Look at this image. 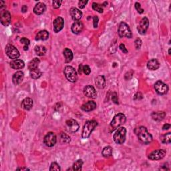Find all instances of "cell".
<instances>
[{"mask_svg": "<svg viewBox=\"0 0 171 171\" xmlns=\"http://www.w3.org/2000/svg\"><path fill=\"white\" fill-rule=\"evenodd\" d=\"M134 133L138 140L144 144H149L152 141V136L145 126H139L134 129Z\"/></svg>", "mask_w": 171, "mask_h": 171, "instance_id": "obj_1", "label": "cell"}, {"mask_svg": "<svg viewBox=\"0 0 171 171\" xmlns=\"http://www.w3.org/2000/svg\"><path fill=\"white\" fill-rule=\"evenodd\" d=\"M126 118L124 114H123L122 113H119L118 114H116L113 120H112L110 126H109V130H110V132H112L114 131L116 129L118 128L121 125L124 124L126 122Z\"/></svg>", "mask_w": 171, "mask_h": 171, "instance_id": "obj_2", "label": "cell"}, {"mask_svg": "<svg viewBox=\"0 0 171 171\" xmlns=\"http://www.w3.org/2000/svg\"><path fill=\"white\" fill-rule=\"evenodd\" d=\"M97 125L98 122L95 120L87 121L86 122L83 127L82 132V138H88L90 137L92 132H93Z\"/></svg>", "mask_w": 171, "mask_h": 171, "instance_id": "obj_3", "label": "cell"}, {"mask_svg": "<svg viewBox=\"0 0 171 171\" xmlns=\"http://www.w3.org/2000/svg\"><path fill=\"white\" fill-rule=\"evenodd\" d=\"M64 74L66 79L70 82H76L77 80V72L72 66H66L64 70Z\"/></svg>", "mask_w": 171, "mask_h": 171, "instance_id": "obj_4", "label": "cell"}, {"mask_svg": "<svg viewBox=\"0 0 171 171\" xmlns=\"http://www.w3.org/2000/svg\"><path fill=\"white\" fill-rule=\"evenodd\" d=\"M126 130L124 127H120L114 134V141L118 145H122L126 141Z\"/></svg>", "mask_w": 171, "mask_h": 171, "instance_id": "obj_5", "label": "cell"}, {"mask_svg": "<svg viewBox=\"0 0 171 171\" xmlns=\"http://www.w3.org/2000/svg\"><path fill=\"white\" fill-rule=\"evenodd\" d=\"M118 35L120 37H128V38H131L132 37V34L131 30L130 29L128 25L124 22H122L120 23L118 28Z\"/></svg>", "mask_w": 171, "mask_h": 171, "instance_id": "obj_6", "label": "cell"}, {"mask_svg": "<svg viewBox=\"0 0 171 171\" xmlns=\"http://www.w3.org/2000/svg\"><path fill=\"white\" fill-rule=\"evenodd\" d=\"M5 53L9 58L12 60H16L19 57L20 54L18 50L12 44H8L5 47Z\"/></svg>", "mask_w": 171, "mask_h": 171, "instance_id": "obj_7", "label": "cell"}, {"mask_svg": "<svg viewBox=\"0 0 171 171\" xmlns=\"http://www.w3.org/2000/svg\"><path fill=\"white\" fill-rule=\"evenodd\" d=\"M57 138L54 132H48L44 138V143L47 147H52L56 145Z\"/></svg>", "mask_w": 171, "mask_h": 171, "instance_id": "obj_8", "label": "cell"}, {"mask_svg": "<svg viewBox=\"0 0 171 171\" xmlns=\"http://www.w3.org/2000/svg\"><path fill=\"white\" fill-rule=\"evenodd\" d=\"M0 20L2 24L4 26H8L12 21V17L10 13L5 9H2L0 12Z\"/></svg>", "mask_w": 171, "mask_h": 171, "instance_id": "obj_9", "label": "cell"}, {"mask_svg": "<svg viewBox=\"0 0 171 171\" xmlns=\"http://www.w3.org/2000/svg\"><path fill=\"white\" fill-rule=\"evenodd\" d=\"M166 151L165 149H159L152 151L148 155V159L151 160H159L166 156Z\"/></svg>", "mask_w": 171, "mask_h": 171, "instance_id": "obj_10", "label": "cell"}, {"mask_svg": "<svg viewBox=\"0 0 171 171\" xmlns=\"http://www.w3.org/2000/svg\"><path fill=\"white\" fill-rule=\"evenodd\" d=\"M66 129L68 132L75 133L79 129V124L77 121L74 119L68 120L66 122Z\"/></svg>", "mask_w": 171, "mask_h": 171, "instance_id": "obj_11", "label": "cell"}, {"mask_svg": "<svg viewBox=\"0 0 171 171\" xmlns=\"http://www.w3.org/2000/svg\"><path fill=\"white\" fill-rule=\"evenodd\" d=\"M155 89L156 93L159 95L166 94L169 91L168 86L160 80L157 81L155 83Z\"/></svg>", "mask_w": 171, "mask_h": 171, "instance_id": "obj_12", "label": "cell"}, {"mask_svg": "<svg viewBox=\"0 0 171 171\" xmlns=\"http://www.w3.org/2000/svg\"><path fill=\"white\" fill-rule=\"evenodd\" d=\"M148 26H149L148 19L145 17V18H143L141 19V21L140 22L139 25L138 26L137 30L138 31V33L140 34H141V35H145L147 30L148 28Z\"/></svg>", "mask_w": 171, "mask_h": 171, "instance_id": "obj_13", "label": "cell"}, {"mask_svg": "<svg viewBox=\"0 0 171 171\" xmlns=\"http://www.w3.org/2000/svg\"><path fill=\"white\" fill-rule=\"evenodd\" d=\"M84 94L88 98H96L97 96V92L94 86L91 85H88L84 88Z\"/></svg>", "mask_w": 171, "mask_h": 171, "instance_id": "obj_14", "label": "cell"}, {"mask_svg": "<svg viewBox=\"0 0 171 171\" xmlns=\"http://www.w3.org/2000/svg\"><path fill=\"white\" fill-rule=\"evenodd\" d=\"M64 25V19L61 17H58L53 22V26H54V31L56 33H58L59 32L63 29Z\"/></svg>", "mask_w": 171, "mask_h": 171, "instance_id": "obj_15", "label": "cell"}, {"mask_svg": "<svg viewBox=\"0 0 171 171\" xmlns=\"http://www.w3.org/2000/svg\"><path fill=\"white\" fill-rule=\"evenodd\" d=\"M70 13L72 18L76 22L79 21L82 17V12L76 8H72L70 10Z\"/></svg>", "mask_w": 171, "mask_h": 171, "instance_id": "obj_16", "label": "cell"}, {"mask_svg": "<svg viewBox=\"0 0 171 171\" xmlns=\"http://www.w3.org/2000/svg\"><path fill=\"white\" fill-rule=\"evenodd\" d=\"M24 78V74L23 73L22 71H18L13 74V78H12V81L14 85L17 86L19 85V84L22 83V82Z\"/></svg>", "mask_w": 171, "mask_h": 171, "instance_id": "obj_17", "label": "cell"}, {"mask_svg": "<svg viewBox=\"0 0 171 171\" xmlns=\"http://www.w3.org/2000/svg\"><path fill=\"white\" fill-rule=\"evenodd\" d=\"M25 63L24 61L22 60H13L11 62H10V67L12 69L14 70H20L24 68Z\"/></svg>", "mask_w": 171, "mask_h": 171, "instance_id": "obj_18", "label": "cell"}, {"mask_svg": "<svg viewBox=\"0 0 171 171\" xmlns=\"http://www.w3.org/2000/svg\"><path fill=\"white\" fill-rule=\"evenodd\" d=\"M97 105L94 101H88L81 106V109L85 112H90L96 108Z\"/></svg>", "mask_w": 171, "mask_h": 171, "instance_id": "obj_19", "label": "cell"}, {"mask_svg": "<svg viewBox=\"0 0 171 171\" xmlns=\"http://www.w3.org/2000/svg\"><path fill=\"white\" fill-rule=\"evenodd\" d=\"M84 28V24L81 22H75L71 27L72 32L75 34H78L82 32Z\"/></svg>", "mask_w": 171, "mask_h": 171, "instance_id": "obj_20", "label": "cell"}, {"mask_svg": "<svg viewBox=\"0 0 171 171\" xmlns=\"http://www.w3.org/2000/svg\"><path fill=\"white\" fill-rule=\"evenodd\" d=\"M46 9V6L45 3L42 2H39L35 5L33 8V12L36 15H41L45 12Z\"/></svg>", "mask_w": 171, "mask_h": 171, "instance_id": "obj_21", "label": "cell"}, {"mask_svg": "<svg viewBox=\"0 0 171 171\" xmlns=\"http://www.w3.org/2000/svg\"><path fill=\"white\" fill-rule=\"evenodd\" d=\"M33 100L30 98H26L22 102V107L26 110H30L33 107Z\"/></svg>", "mask_w": 171, "mask_h": 171, "instance_id": "obj_22", "label": "cell"}, {"mask_svg": "<svg viewBox=\"0 0 171 171\" xmlns=\"http://www.w3.org/2000/svg\"><path fill=\"white\" fill-rule=\"evenodd\" d=\"M49 32L46 30H42L37 33L36 36V41H45L49 38Z\"/></svg>", "mask_w": 171, "mask_h": 171, "instance_id": "obj_23", "label": "cell"}, {"mask_svg": "<svg viewBox=\"0 0 171 171\" xmlns=\"http://www.w3.org/2000/svg\"><path fill=\"white\" fill-rule=\"evenodd\" d=\"M166 116V113L163 111H159V112H153L151 114L152 118L155 121H161L165 118Z\"/></svg>", "mask_w": 171, "mask_h": 171, "instance_id": "obj_24", "label": "cell"}, {"mask_svg": "<svg viewBox=\"0 0 171 171\" xmlns=\"http://www.w3.org/2000/svg\"><path fill=\"white\" fill-rule=\"evenodd\" d=\"M160 67L159 61L156 59H152L147 63V68L150 70H156Z\"/></svg>", "mask_w": 171, "mask_h": 171, "instance_id": "obj_25", "label": "cell"}, {"mask_svg": "<svg viewBox=\"0 0 171 171\" xmlns=\"http://www.w3.org/2000/svg\"><path fill=\"white\" fill-rule=\"evenodd\" d=\"M95 84L99 89H103L106 86V80L103 76H98L95 79Z\"/></svg>", "mask_w": 171, "mask_h": 171, "instance_id": "obj_26", "label": "cell"}, {"mask_svg": "<svg viewBox=\"0 0 171 171\" xmlns=\"http://www.w3.org/2000/svg\"><path fill=\"white\" fill-rule=\"evenodd\" d=\"M63 54H64V56L65 58V62L66 63H69L72 60L74 55H73L72 52L70 49L65 48L64 50Z\"/></svg>", "mask_w": 171, "mask_h": 171, "instance_id": "obj_27", "label": "cell"}, {"mask_svg": "<svg viewBox=\"0 0 171 171\" xmlns=\"http://www.w3.org/2000/svg\"><path fill=\"white\" fill-rule=\"evenodd\" d=\"M40 63V60L38 58H33L32 60H31L30 61V63L28 64V69L30 70L36 69V68H38L39 64Z\"/></svg>", "mask_w": 171, "mask_h": 171, "instance_id": "obj_28", "label": "cell"}, {"mask_svg": "<svg viewBox=\"0 0 171 171\" xmlns=\"http://www.w3.org/2000/svg\"><path fill=\"white\" fill-rule=\"evenodd\" d=\"M30 75L31 78L36 80V79H38L39 78L42 76V71L39 69V68H36V69L30 70Z\"/></svg>", "mask_w": 171, "mask_h": 171, "instance_id": "obj_29", "label": "cell"}, {"mask_svg": "<svg viewBox=\"0 0 171 171\" xmlns=\"http://www.w3.org/2000/svg\"><path fill=\"white\" fill-rule=\"evenodd\" d=\"M35 52L37 56H43L46 53V48L43 46H36L35 47Z\"/></svg>", "mask_w": 171, "mask_h": 171, "instance_id": "obj_30", "label": "cell"}, {"mask_svg": "<svg viewBox=\"0 0 171 171\" xmlns=\"http://www.w3.org/2000/svg\"><path fill=\"white\" fill-rule=\"evenodd\" d=\"M112 148L111 146H106L104 148L103 150H102V155L104 157H106V158H108V157H110L112 156Z\"/></svg>", "mask_w": 171, "mask_h": 171, "instance_id": "obj_31", "label": "cell"}, {"mask_svg": "<svg viewBox=\"0 0 171 171\" xmlns=\"http://www.w3.org/2000/svg\"><path fill=\"white\" fill-rule=\"evenodd\" d=\"M160 140L161 142L165 144H170L171 141V134L170 132H168L160 136Z\"/></svg>", "mask_w": 171, "mask_h": 171, "instance_id": "obj_32", "label": "cell"}, {"mask_svg": "<svg viewBox=\"0 0 171 171\" xmlns=\"http://www.w3.org/2000/svg\"><path fill=\"white\" fill-rule=\"evenodd\" d=\"M83 165V161L82 160H78L77 161L75 162L73 165L72 169L74 170L75 171H79L82 170V167Z\"/></svg>", "mask_w": 171, "mask_h": 171, "instance_id": "obj_33", "label": "cell"}, {"mask_svg": "<svg viewBox=\"0 0 171 171\" xmlns=\"http://www.w3.org/2000/svg\"><path fill=\"white\" fill-rule=\"evenodd\" d=\"M60 140L61 141L62 143L64 144H68L71 141V138L69 136H68L67 134H65V133L61 132L60 134Z\"/></svg>", "mask_w": 171, "mask_h": 171, "instance_id": "obj_34", "label": "cell"}, {"mask_svg": "<svg viewBox=\"0 0 171 171\" xmlns=\"http://www.w3.org/2000/svg\"><path fill=\"white\" fill-rule=\"evenodd\" d=\"M92 9L99 13H103L104 12L103 8H102V6L100 4H99V3L94 2L92 3Z\"/></svg>", "mask_w": 171, "mask_h": 171, "instance_id": "obj_35", "label": "cell"}, {"mask_svg": "<svg viewBox=\"0 0 171 171\" xmlns=\"http://www.w3.org/2000/svg\"><path fill=\"white\" fill-rule=\"evenodd\" d=\"M20 42H21L22 44H23L24 45V47H23V50H28V46L30 44V40L28 39H27L26 37H22V38L20 40Z\"/></svg>", "mask_w": 171, "mask_h": 171, "instance_id": "obj_36", "label": "cell"}, {"mask_svg": "<svg viewBox=\"0 0 171 171\" xmlns=\"http://www.w3.org/2000/svg\"><path fill=\"white\" fill-rule=\"evenodd\" d=\"M60 167L58 165V163L56 162H52L51 164L50 168V170L52 171V170H60Z\"/></svg>", "mask_w": 171, "mask_h": 171, "instance_id": "obj_37", "label": "cell"}, {"mask_svg": "<svg viewBox=\"0 0 171 171\" xmlns=\"http://www.w3.org/2000/svg\"><path fill=\"white\" fill-rule=\"evenodd\" d=\"M133 75H134V71L131 70H130L126 73L125 76H124V78L126 80H129L132 78Z\"/></svg>", "mask_w": 171, "mask_h": 171, "instance_id": "obj_38", "label": "cell"}, {"mask_svg": "<svg viewBox=\"0 0 171 171\" xmlns=\"http://www.w3.org/2000/svg\"><path fill=\"white\" fill-rule=\"evenodd\" d=\"M61 3H62V1H61V0H55V1H54L52 2V6L54 9H58L59 8Z\"/></svg>", "mask_w": 171, "mask_h": 171, "instance_id": "obj_39", "label": "cell"}, {"mask_svg": "<svg viewBox=\"0 0 171 171\" xmlns=\"http://www.w3.org/2000/svg\"><path fill=\"white\" fill-rule=\"evenodd\" d=\"M142 40L140 39V38H138L136 39L135 40V42H134V45H135V47H136V48L138 50V49H141V46H142Z\"/></svg>", "mask_w": 171, "mask_h": 171, "instance_id": "obj_40", "label": "cell"}, {"mask_svg": "<svg viewBox=\"0 0 171 171\" xmlns=\"http://www.w3.org/2000/svg\"><path fill=\"white\" fill-rule=\"evenodd\" d=\"M135 8L136 9V11H137L138 13H140V14H141V13H142L144 12V9L141 8V4H140L138 2H136V3H135Z\"/></svg>", "mask_w": 171, "mask_h": 171, "instance_id": "obj_41", "label": "cell"}, {"mask_svg": "<svg viewBox=\"0 0 171 171\" xmlns=\"http://www.w3.org/2000/svg\"><path fill=\"white\" fill-rule=\"evenodd\" d=\"M83 72L86 75H89L90 74L91 69H90V68L88 66V65H86V66H83Z\"/></svg>", "mask_w": 171, "mask_h": 171, "instance_id": "obj_42", "label": "cell"}, {"mask_svg": "<svg viewBox=\"0 0 171 171\" xmlns=\"http://www.w3.org/2000/svg\"><path fill=\"white\" fill-rule=\"evenodd\" d=\"M112 100L115 104H118V95L116 92H113L112 95Z\"/></svg>", "mask_w": 171, "mask_h": 171, "instance_id": "obj_43", "label": "cell"}, {"mask_svg": "<svg viewBox=\"0 0 171 171\" xmlns=\"http://www.w3.org/2000/svg\"><path fill=\"white\" fill-rule=\"evenodd\" d=\"M143 98V95L141 92H137L134 96V100H141Z\"/></svg>", "mask_w": 171, "mask_h": 171, "instance_id": "obj_44", "label": "cell"}, {"mask_svg": "<svg viewBox=\"0 0 171 171\" xmlns=\"http://www.w3.org/2000/svg\"><path fill=\"white\" fill-rule=\"evenodd\" d=\"M88 3V1H80L78 2V6L80 9H83L85 8L86 5Z\"/></svg>", "mask_w": 171, "mask_h": 171, "instance_id": "obj_45", "label": "cell"}, {"mask_svg": "<svg viewBox=\"0 0 171 171\" xmlns=\"http://www.w3.org/2000/svg\"><path fill=\"white\" fill-rule=\"evenodd\" d=\"M119 47H120V50L122 51V52L123 53H124V54H127V53H128V51L127 49L126 48V47H125L124 44H121L120 45Z\"/></svg>", "mask_w": 171, "mask_h": 171, "instance_id": "obj_46", "label": "cell"}, {"mask_svg": "<svg viewBox=\"0 0 171 171\" xmlns=\"http://www.w3.org/2000/svg\"><path fill=\"white\" fill-rule=\"evenodd\" d=\"M98 18L97 16H94L93 18V21H94V27L95 28H98Z\"/></svg>", "mask_w": 171, "mask_h": 171, "instance_id": "obj_47", "label": "cell"}, {"mask_svg": "<svg viewBox=\"0 0 171 171\" xmlns=\"http://www.w3.org/2000/svg\"><path fill=\"white\" fill-rule=\"evenodd\" d=\"M170 128V124H164L162 129L164 130V131H165V130H168Z\"/></svg>", "mask_w": 171, "mask_h": 171, "instance_id": "obj_48", "label": "cell"}, {"mask_svg": "<svg viewBox=\"0 0 171 171\" xmlns=\"http://www.w3.org/2000/svg\"><path fill=\"white\" fill-rule=\"evenodd\" d=\"M27 11H28V7L26 5H23L22 8V12L23 13H26Z\"/></svg>", "mask_w": 171, "mask_h": 171, "instance_id": "obj_49", "label": "cell"}, {"mask_svg": "<svg viewBox=\"0 0 171 171\" xmlns=\"http://www.w3.org/2000/svg\"><path fill=\"white\" fill-rule=\"evenodd\" d=\"M83 66H82V64H80L79 66V69H78V72H79V74H80L82 73V72H83Z\"/></svg>", "mask_w": 171, "mask_h": 171, "instance_id": "obj_50", "label": "cell"}, {"mask_svg": "<svg viewBox=\"0 0 171 171\" xmlns=\"http://www.w3.org/2000/svg\"><path fill=\"white\" fill-rule=\"evenodd\" d=\"M17 170H30V169H28V168H26V167H22V168H19Z\"/></svg>", "mask_w": 171, "mask_h": 171, "instance_id": "obj_51", "label": "cell"}, {"mask_svg": "<svg viewBox=\"0 0 171 171\" xmlns=\"http://www.w3.org/2000/svg\"><path fill=\"white\" fill-rule=\"evenodd\" d=\"M169 55L170 54V48L169 50Z\"/></svg>", "mask_w": 171, "mask_h": 171, "instance_id": "obj_52", "label": "cell"}]
</instances>
